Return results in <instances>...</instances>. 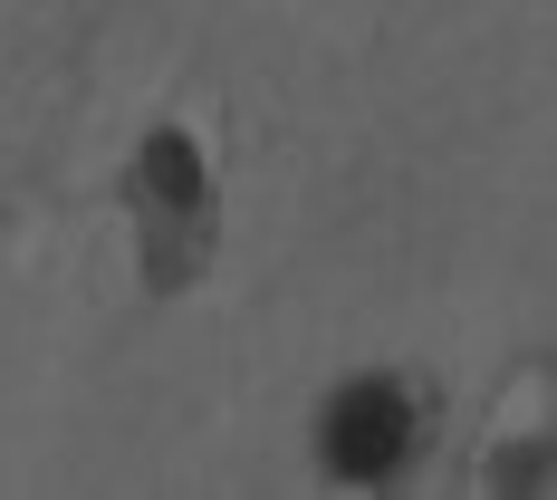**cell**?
<instances>
[{
  "label": "cell",
  "instance_id": "6da1fadb",
  "mask_svg": "<svg viewBox=\"0 0 557 500\" xmlns=\"http://www.w3.org/2000/svg\"><path fill=\"white\" fill-rule=\"evenodd\" d=\"M135 212H145V241H154V270L183 279L212 241V173L193 155V135H145L135 155Z\"/></svg>",
  "mask_w": 557,
  "mask_h": 500
},
{
  "label": "cell",
  "instance_id": "7a4b0ae2",
  "mask_svg": "<svg viewBox=\"0 0 557 500\" xmlns=\"http://www.w3.org/2000/svg\"><path fill=\"white\" fill-rule=\"evenodd\" d=\"M318 452H327V472H346V481H385L394 462L413 452V394L385 386V376L346 386L327 404V424H318Z\"/></svg>",
  "mask_w": 557,
  "mask_h": 500
}]
</instances>
